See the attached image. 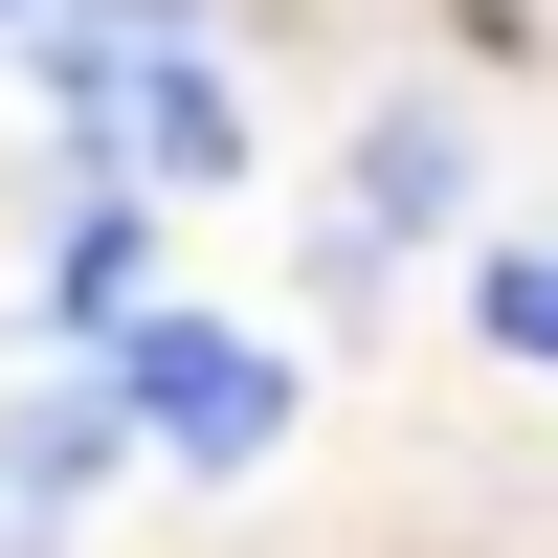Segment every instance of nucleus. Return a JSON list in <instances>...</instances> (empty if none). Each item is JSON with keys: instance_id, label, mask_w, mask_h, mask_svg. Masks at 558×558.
Wrapping results in <instances>:
<instances>
[{"instance_id": "nucleus-1", "label": "nucleus", "mask_w": 558, "mask_h": 558, "mask_svg": "<svg viewBox=\"0 0 558 558\" xmlns=\"http://www.w3.org/2000/svg\"><path fill=\"white\" fill-rule=\"evenodd\" d=\"M45 112L112 179H246V68L202 45V0H45Z\"/></svg>"}, {"instance_id": "nucleus-2", "label": "nucleus", "mask_w": 558, "mask_h": 558, "mask_svg": "<svg viewBox=\"0 0 558 558\" xmlns=\"http://www.w3.org/2000/svg\"><path fill=\"white\" fill-rule=\"evenodd\" d=\"M112 380H134V447H179V470H268L291 447V336H246V313H134Z\"/></svg>"}, {"instance_id": "nucleus-3", "label": "nucleus", "mask_w": 558, "mask_h": 558, "mask_svg": "<svg viewBox=\"0 0 558 558\" xmlns=\"http://www.w3.org/2000/svg\"><path fill=\"white\" fill-rule=\"evenodd\" d=\"M23 291H45V336H134V313H157V179H112V157H89Z\"/></svg>"}, {"instance_id": "nucleus-4", "label": "nucleus", "mask_w": 558, "mask_h": 558, "mask_svg": "<svg viewBox=\"0 0 558 558\" xmlns=\"http://www.w3.org/2000/svg\"><path fill=\"white\" fill-rule=\"evenodd\" d=\"M447 202H470V112H357V157H336V223H313V246H336V268H380V246H425Z\"/></svg>"}, {"instance_id": "nucleus-5", "label": "nucleus", "mask_w": 558, "mask_h": 558, "mask_svg": "<svg viewBox=\"0 0 558 558\" xmlns=\"http://www.w3.org/2000/svg\"><path fill=\"white\" fill-rule=\"evenodd\" d=\"M112 447H134V380H23L0 402V514H89Z\"/></svg>"}, {"instance_id": "nucleus-6", "label": "nucleus", "mask_w": 558, "mask_h": 558, "mask_svg": "<svg viewBox=\"0 0 558 558\" xmlns=\"http://www.w3.org/2000/svg\"><path fill=\"white\" fill-rule=\"evenodd\" d=\"M492 357H536V380H558V246H514V268H492Z\"/></svg>"}, {"instance_id": "nucleus-7", "label": "nucleus", "mask_w": 558, "mask_h": 558, "mask_svg": "<svg viewBox=\"0 0 558 558\" xmlns=\"http://www.w3.org/2000/svg\"><path fill=\"white\" fill-rule=\"evenodd\" d=\"M0 23H45V0H0Z\"/></svg>"}]
</instances>
